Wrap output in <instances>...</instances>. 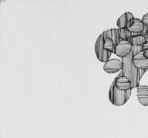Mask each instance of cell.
<instances>
[{"label":"cell","instance_id":"obj_1","mask_svg":"<svg viewBox=\"0 0 148 138\" xmlns=\"http://www.w3.org/2000/svg\"><path fill=\"white\" fill-rule=\"evenodd\" d=\"M134 54L132 50V52L126 57L121 59L123 62V68L121 69V73L119 74L121 76H124L128 78L132 83V89L138 88L140 86V81L143 78V75L146 72V70L139 69L134 66L133 62V57Z\"/></svg>","mask_w":148,"mask_h":138},{"label":"cell","instance_id":"obj_2","mask_svg":"<svg viewBox=\"0 0 148 138\" xmlns=\"http://www.w3.org/2000/svg\"><path fill=\"white\" fill-rule=\"evenodd\" d=\"M132 94V90L127 91H120L116 88L114 82L111 85L108 93V98L111 104L114 106H123L129 101Z\"/></svg>","mask_w":148,"mask_h":138},{"label":"cell","instance_id":"obj_3","mask_svg":"<svg viewBox=\"0 0 148 138\" xmlns=\"http://www.w3.org/2000/svg\"><path fill=\"white\" fill-rule=\"evenodd\" d=\"M104 41H105V33L101 34L98 38L95 45V52L98 60L101 62H106L110 60L112 53L108 51L104 48Z\"/></svg>","mask_w":148,"mask_h":138},{"label":"cell","instance_id":"obj_4","mask_svg":"<svg viewBox=\"0 0 148 138\" xmlns=\"http://www.w3.org/2000/svg\"><path fill=\"white\" fill-rule=\"evenodd\" d=\"M132 50V45L130 41L121 40L119 44L116 46L114 54L122 59L130 55Z\"/></svg>","mask_w":148,"mask_h":138},{"label":"cell","instance_id":"obj_5","mask_svg":"<svg viewBox=\"0 0 148 138\" xmlns=\"http://www.w3.org/2000/svg\"><path fill=\"white\" fill-rule=\"evenodd\" d=\"M123 68V62L118 59H112L105 63L103 69L106 72L109 74H114L121 70Z\"/></svg>","mask_w":148,"mask_h":138},{"label":"cell","instance_id":"obj_6","mask_svg":"<svg viewBox=\"0 0 148 138\" xmlns=\"http://www.w3.org/2000/svg\"><path fill=\"white\" fill-rule=\"evenodd\" d=\"M145 25L143 23V20L139 18H135L131 20L130 23L127 25V29H128L130 32L136 34L141 35L143 32L144 31V29Z\"/></svg>","mask_w":148,"mask_h":138},{"label":"cell","instance_id":"obj_7","mask_svg":"<svg viewBox=\"0 0 148 138\" xmlns=\"http://www.w3.org/2000/svg\"><path fill=\"white\" fill-rule=\"evenodd\" d=\"M114 83H115L116 88L117 89L120 90V91H127L130 90H132V83L130 82V80L124 76H121V75H119L115 80H114Z\"/></svg>","mask_w":148,"mask_h":138},{"label":"cell","instance_id":"obj_8","mask_svg":"<svg viewBox=\"0 0 148 138\" xmlns=\"http://www.w3.org/2000/svg\"><path fill=\"white\" fill-rule=\"evenodd\" d=\"M134 65L137 69L142 70H148V59L144 56V51H141L133 57Z\"/></svg>","mask_w":148,"mask_h":138},{"label":"cell","instance_id":"obj_9","mask_svg":"<svg viewBox=\"0 0 148 138\" xmlns=\"http://www.w3.org/2000/svg\"><path fill=\"white\" fill-rule=\"evenodd\" d=\"M137 96L140 104L144 106H148V86L140 85L137 88Z\"/></svg>","mask_w":148,"mask_h":138},{"label":"cell","instance_id":"obj_10","mask_svg":"<svg viewBox=\"0 0 148 138\" xmlns=\"http://www.w3.org/2000/svg\"><path fill=\"white\" fill-rule=\"evenodd\" d=\"M134 18V15L131 12H125L117 20V26L119 27V28L127 29L128 23H130V20Z\"/></svg>","mask_w":148,"mask_h":138},{"label":"cell","instance_id":"obj_11","mask_svg":"<svg viewBox=\"0 0 148 138\" xmlns=\"http://www.w3.org/2000/svg\"><path fill=\"white\" fill-rule=\"evenodd\" d=\"M104 33H105L106 37L109 38L114 41L115 46H116L119 44V43L121 41L119 36V28L110 29L106 31H104Z\"/></svg>","mask_w":148,"mask_h":138},{"label":"cell","instance_id":"obj_12","mask_svg":"<svg viewBox=\"0 0 148 138\" xmlns=\"http://www.w3.org/2000/svg\"><path fill=\"white\" fill-rule=\"evenodd\" d=\"M130 43H132V46H143L145 43H146L147 40L145 38L144 36H142V35H139V36H134V37H132L130 40Z\"/></svg>","mask_w":148,"mask_h":138},{"label":"cell","instance_id":"obj_13","mask_svg":"<svg viewBox=\"0 0 148 138\" xmlns=\"http://www.w3.org/2000/svg\"><path fill=\"white\" fill-rule=\"evenodd\" d=\"M104 48H105L106 50L108 51L111 52V53L114 54V52H115L116 46L115 45H114V41H113L111 38L106 37V35H105V41H104Z\"/></svg>","mask_w":148,"mask_h":138},{"label":"cell","instance_id":"obj_14","mask_svg":"<svg viewBox=\"0 0 148 138\" xmlns=\"http://www.w3.org/2000/svg\"><path fill=\"white\" fill-rule=\"evenodd\" d=\"M119 36L120 40L130 41V38L132 37V33L130 32L128 29L119 28Z\"/></svg>","mask_w":148,"mask_h":138},{"label":"cell","instance_id":"obj_15","mask_svg":"<svg viewBox=\"0 0 148 138\" xmlns=\"http://www.w3.org/2000/svg\"><path fill=\"white\" fill-rule=\"evenodd\" d=\"M143 46H132V51L134 53V56L136 54H137L138 53L140 52L143 51Z\"/></svg>","mask_w":148,"mask_h":138},{"label":"cell","instance_id":"obj_16","mask_svg":"<svg viewBox=\"0 0 148 138\" xmlns=\"http://www.w3.org/2000/svg\"><path fill=\"white\" fill-rule=\"evenodd\" d=\"M143 23L145 24V26H147L148 27V13H147L146 14H145L144 16H143Z\"/></svg>","mask_w":148,"mask_h":138},{"label":"cell","instance_id":"obj_17","mask_svg":"<svg viewBox=\"0 0 148 138\" xmlns=\"http://www.w3.org/2000/svg\"><path fill=\"white\" fill-rule=\"evenodd\" d=\"M143 51H145L147 50L148 49V41H146V43L143 46Z\"/></svg>","mask_w":148,"mask_h":138},{"label":"cell","instance_id":"obj_18","mask_svg":"<svg viewBox=\"0 0 148 138\" xmlns=\"http://www.w3.org/2000/svg\"><path fill=\"white\" fill-rule=\"evenodd\" d=\"M144 56H145V57L147 58V59H148V49H147V50L145 51H144Z\"/></svg>","mask_w":148,"mask_h":138}]
</instances>
